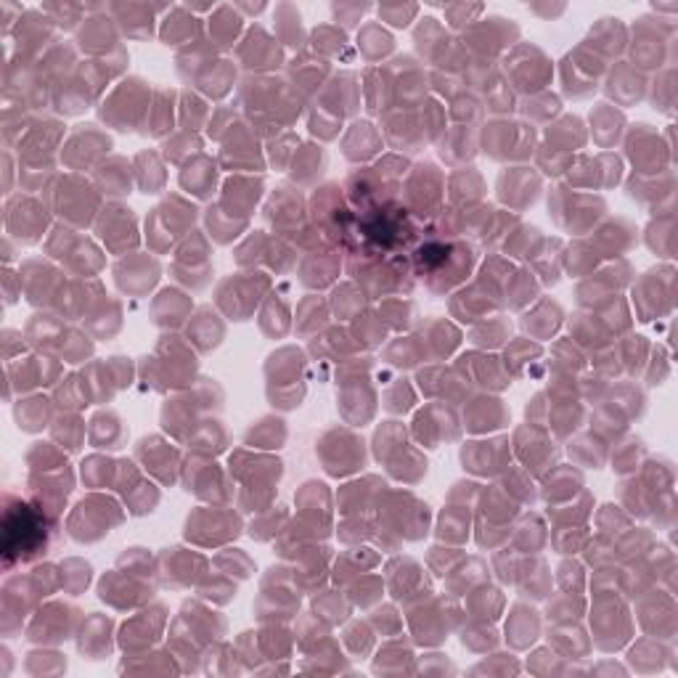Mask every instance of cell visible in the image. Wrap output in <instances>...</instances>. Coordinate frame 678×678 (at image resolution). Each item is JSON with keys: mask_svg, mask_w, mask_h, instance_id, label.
<instances>
[{"mask_svg": "<svg viewBox=\"0 0 678 678\" xmlns=\"http://www.w3.org/2000/svg\"><path fill=\"white\" fill-rule=\"evenodd\" d=\"M19 276H22V289L28 292V300L32 305H56V294L62 292V281L58 273L43 260H30L19 266Z\"/></svg>", "mask_w": 678, "mask_h": 678, "instance_id": "cell-7", "label": "cell"}, {"mask_svg": "<svg viewBox=\"0 0 678 678\" xmlns=\"http://www.w3.org/2000/svg\"><path fill=\"white\" fill-rule=\"evenodd\" d=\"M6 236L22 245H37L49 232V209L43 202L32 200L28 194H14L6 202Z\"/></svg>", "mask_w": 678, "mask_h": 678, "instance_id": "cell-3", "label": "cell"}, {"mask_svg": "<svg viewBox=\"0 0 678 678\" xmlns=\"http://www.w3.org/2000/svg\"><path fill=\"white\" fill-rule=\"evenodd\" d=\"M51 22L54 19H45L41 14H24L17 22V28L11 30V49L9 58H30L32 54L45 49V43L51 41Z\"/></svg>", "mask_w": 678, "mask_h": 678, "instance_id": "cell-8", "label": "cell"}, {"mask_svg": "<svg viewBox=\"0 0 678 678\" xmlns=\"http://www.w3.org/2000/svg\"><path fill=\"white\" fill-rule=\"evenodd\" d=\"M14 419H17L19 430L41 432L43 427L51 424V403L43 398V395L19 398L14 406Z\"/></svg>", "mask_w": 678, "mask_h": 678, "instance_id": "cell-9", "label": "cell"}, {"mask_svg": "<svg viewBox=\"0 0 678 678\" xmlns=\"http://www.w3.org/2000/svg\"><path fill=\"white\" fill-rule=\"evenodd\" d=\"M58 377V364L49 358V355H30V358H14L6 364V381H9V392L6 398L11 400L14 390L28 392L35 387H49L54 385Z\"/></svg>", "mask_w": 678, "mask_h": 678, "instance_id": "cell-5", "label": "cell"}, {"mask_svg": "<svg viewBox=\"0 0 678 678\" xmlns=\"http://www.w3.org/2000/svg\"><path fill=\"white\" fill-rule=\"evenodd\" d=\"M56 538V517L41 509L32 498L6 493L3 502V570L35 562L49 555Z\"/></svg>", "mask_w": 678, "mask_h": 678, "instance_id": "cell-1", "label": "cell"}, {"mask_svg": "<svg viewBox=\"0 0 678 678\" xmlns=\"http://www.w3.org/2000/svg\"><path fill=\"white\" fill-rule=\"evenodd\" d=\"M62 419H64V424H67V427H58V421H54L51 432H54V438L62 440V443L67 445V448H77V443H80V440H83L80 421H77L75 417H67V413H64Z\"/></svg>", "mask_w": 678, "mask_h": 678, "instance_id": "cell-11", "label": "cell"}, {"mask_svg": "<svg viewBox=\"0 0 678 678\" xmlns=\"http://www.w3.org/2000/svg\"><path fill=\"white\" fill-rule=\"evenodd\" d=\"M3 289H6V302H9V305H14V302L22 298V276H19L17 271H11V266H6Z\"/></svg>", "mask_w": 678, "mask_h": 678, "instance_id": "cell-12", "label": "cell"}, {"mask_svg": "<svg viewBox=\"0 0 678 678\" xmlns=\"http://www.w3.org/2000/svg\"><path fill=\"white\" fill-rule=\"evenodd\" d=\"M28 464L32 466V472H51L58 470V466H67L62 451L54 443H35V448L28 453Z\"/></svg>", "mask_w": 678, "mask_h": 678, "instance_id": "cell-10", "label": "cell"}, {"mask_svg": "<svg viewBox=\"0 0 678 678\" xmlns=\"http://www.w3.org/2000/svg\"><path fill=\"white\" fill-rule=\"evenodd\" d=\"M75 615L77 610L69 604L51 602L45 604L32 615L28 625V638L35 644H58L64 638H69L72 628H75Z\"/></svg>", "mask_w": 678, "mask_h": 678, "instance_id": "cell-6", "label": "cell"}, {"mask_svg": "<svg viewBox=\"0 0 678 678\" xmlns=\"http://www.w3.org/2000/svg\"><path fill=\"white\" fill-rule=\"evenodd\" d=\"M115 523H120L117 504L107 502V498L90 496L88 502L77 506L75 515L69 517V532L77 541H96L104 532H109Z\"/></svg>", "mask_w": 678, "mask_h": 678, "instance_id": "cell-4", "label": "cell"}, {"mask_svg": "<svg viewBox=\"0 0 678 678\" xmlns=\"http://www.w3.org/2000/svg\"><path fill=\"white\" fill-rule=\"evenodd\" d=\"M58 585H62V572H56L51 564L35 568L30 575H11L3 585V634H22V621L28 612L35 610V604Z\"/></svg>", "mask_w": 678, "mask_h": 678, "instance_id": "cell-2", "label": "cell"}]
</instances>
